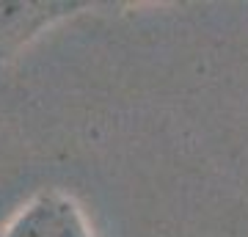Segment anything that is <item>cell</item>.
<instances>
[{
  "label": "cell",
  "mask_w": 248,
  "mask_h": 237,
  "mask_svg": "<svg viewBox=\"0 0 248 237\" xmlns=\"http://www.w3.org/2000/svg\"><path fill=\"white\" fill-rule=\"evenodd\" d=\"M0 237H97V232L72 193L42 188L11 212Z\"/></svg>",
  "instance_id": "obj_1"
},
{
  "label": "cell",
  "mask_w": 248,
  "mask_h": 237,
  "mask_svg": "<svg viewBox=\"0 0 248 237\" xmlns=\"http://www.w3.org/2000/svg\"><path fill=\"white\" fill-rule=\"evenodd\" d=\"M97 9L105 6L91 0H0V66L53 25Z\"/></svg>",
  "instance_id": "obj_2"
}]
</instances>
